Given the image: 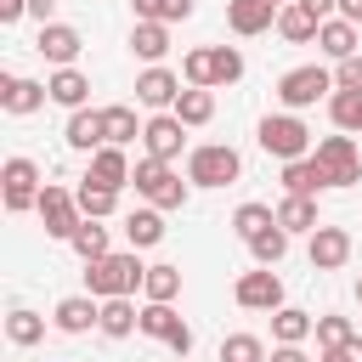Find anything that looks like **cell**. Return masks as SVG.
<instances>
[{"mask_svg":"<svg viewBox=\"0 0 362 362\" xmlns=\"http://www.w3.org/2000/svg\"><path fill=\"white\" fill-rule=\"evenodd\" d=\"M141 283H147V266L136 260V249L85 266V294H96V300H130Z\"/></svg>","mask_w":362,"mask_h":362,"instance_id":"obj_1","label":"cell"},{"mask_svg":"<svg viewBox=\"0 0 362 362\" xmlns=\"http://www.w3.org/2000/svg\"><path fill=\"white\" fill-rule=\"evenodd\" d=\"M181 74H187V85H198V90L238 85V79H243V51H238V45H192V51L181 57Z\"/></svg>","mask_w":362,"mask_h":362,"instance_id":"obj_2","label":"cell"},{"mask_svg":"<svg viewBox=\"0 0 362 362\" xmlns=\"http://www.w3.org/2000/svg\"><path fill=\"white\" fill-rule=\"evenodd\" d=\"M255 141H260V153H272V158H283V164L311 158V130H305L294 113H266L260 130H255Z\"/></svg>","mask_w":362,"mask_h":362,"instance_id":"obj_3","label":"cell"},{"mask_svg":"<svg viewBox=\"0 0 362 362\" xmlns=\"http://www.w3.org/2000/svg\"><path fill=\"white\" fill-rule=\"evenodd\" d=\"M243 175V158H238V147H226V141H204V147H192V158H187V181L192 187H232Z\"/></svg>","mask_w":362,"mask_h":362,"instance_id":"obj_4","label":"cell"},{"mask_svg":"<svg viewBox=\"0 0 362 362\" xmlns=\"http://www.w3.org/2000/svg\"><path fill=\"white\" fill-rule=\"evenodd\" d=\"M130 187L153 204V209H181L187 204V181L164 164V158H136V175H130Z\"/></svg>","mask_w":362,"mask_h":362,"instance_id":"obj_5","label":"cell"},{"mask_svg":"<svg viewBox=\"0 0 362 362\" xmlns=\"http://www.w3.org/2000/svg\"><path fill=\"white\" fill-rule=\"evenodd\" d=\"M322 96H334V74L317 68V62L288 68V74L277 79V102H283L288 113H300V107H311V102H322Z\"/></svg>","mask_w":362,"mask_h":362,"instance_id":"obj_6","label":"cell"},{"mask_svg":"<svg viewBox=\"0 0 362 362\" xmlns=\"http://www.w3.org/2000/svg\"><path fill=\"white\" fill-rule=\"evenodd\" d=\"M40 192H45V181H40V164L34 158H6V170H0V198H6V209L11 215H23V209H40Z\"/></svg>","mask_w":362,"mask_h":362,"instance_id":"obj_7","label":"cell"},{"mask_svg":"<svg viewBox=\"0 0 362 362\" xmlns=\"http://www.w3.org/2000/svg\"><path fill=\"white\" fill-rule=\"evenodd\" d=\"M40 221H45V238L74 243V232L85 226V209H79V198H74L68 187H51V181H45V192H40Z\"/></svg>","mask_w":362,"mask_h":362,"instance_id":"obj_8","label":"cell"},{"mask_svg":"<svg viewBox=\"0 0 362 362\" xmlns=\"http://www.w3.org/2000/svg\"><path fill=\"white\" fill-rule=\"evenodd\" d=\"M311 158L328 170V187H356V181H362V153H356L351 136H322Z\"/></svg>","mask_w":362,"mask_h":362,"instance_id":"obj_9","label":"cell"},{"mask_svg":"<svg viewBox=\"0 0 362 362\" xmlns=\"http://www.w3.org/2000/svg\"><path fill=\"white\" fill-rule=\"evenodd\" d=\"M232 300H238L243 311H283V277H277L272 266H255V272L238 277Z\"/></svg>","mask_w":362,"mask_h":362,"instance_id":"obj_10","label":"cell"},{"mask_svg":"<svg viewBox=\"0 0 362 362\" xmlns=\"http://www.w3.org/2000/svg\"><path fill=\"white\" fill-rule=\"evenodd\" d=\"M141 334H147V339H158V345H170V351H175V362L192 351V328L175 317V305H153V300H147V305H141Z\"/></svg>","mask_w":362,"mask_h":362,"instance_id":"obj_11","label":"cell"},{"mask_svg":"<svg viewBox=\"0 0 362 362\" xmlns=\"http://www.w3.org/2000/svg\"><path fill=\"white\" fill-rule=\"evenodd\" d=\"M141 147H147V158L175 164V158H181V147H187V124H181L175 113H153V119L141 124Z\"/></svg>","mask_w":362,"mask_h":362,"instance_id":"obj_12","label":"cell"},{"mask_svg":"<svg viewBox=\"0 0 362 362\" xmlns=\"http://www.w3.org/2000/svg\"><path fill=\"white\" fill-rule=\"evenodd\" d=\"M136 102H141V107H158V113H175L181 79H175L170 68H141V74H136Z\"/></svg>","mask_w":362,"mask_h":362,"instance_id":"obj_13","label":"cell"},{"mask_svg":"<svg viewBox=\"0 0 362 362\" xmlns=\"http://www.w3.org/2000/svg\"><path fill=\"white\" fill-rule=\"evenodd\" d=\"M277 11H283L277 0H226V28L249 40V34H266L277 23Z\"/></svg>","mask_w":362,"mask_h":362,"instance_id":"obj_14","label":"cell"},{"mask_svg":"<svg viewBox=\"0 0 362 362\" xmlns=\"http://www.w3.org/2000/svg\"><path fill=\"white\" fill-rule=\"evenodd\" d=\"M34 51H40L45 62H57V68H74V57L85 51V40H79V28H68V23H45L40 40H34Z\"/></svg>","mask_w":362,"mask_h":362,"instance_id":"obj_15","label":"cell"},{"mask_svg":"<svg viewBox=\"0 0 362 362\" xmlns=\"http://www.w3.org/2000/svg\"><path fill=\"white\" fill-rule=\"evenodd\" d=\"M45 102H51V90H45L40 79H23V74H6V79H0V107H6V113L23 119V113H40Z\"/></svg>","mask_w":362,"mask_h":362,"instance_id":"obj_16","label":"cell"},{"mask_svg":"<svg viewBox=\"0 0 362 362\" xmlns=\"http://www.w3.org/2000/svg\"><path fill=\"white\" fill-rule=\"evenodd\" d=\"M351 260V232L345 226H317L311 232V272H339Z\"/></svg>","mask_w":362,"mask_h":362,"instance_id":"obj_17","label":"cell"},{"mask_svg":"<svg viewBox=\"0 0 362 362\" xmlns=\"http://www.w3.org/2000/svg\"><path fill=\"white\" fill-rule=\"evenodd\" d=\"M68 147H79V153H102L107 147V124H102V107H79V113H68Z\"/></svg>","mask_w":362,"mask_h":362,"instance_id":"obj_18","label":"cell"},{"mask_svg":"<svg viewBox=\"0 0 362 362\" xmlns=\"http://www.w3.org/2000/svg\"><path fill=\"white\" fill-rule=\"evenodd\" d=\"M130 158H124V147H102V153H90V170H85V181H96V187H130Z\"/></svg>","mask_w":362,"mask_h":362,"instance_id":"obj_19","label":"cell"},{"mask_svg":"<svg viewBox=\"0 0 362 362\" xmlns=\"http://www.w3.org/2000/svg\"><path fill=\"white\" fill-rule=\"evenodd\" d=\"M57 328H62V334L102 328V300H96V294H68V300L57 305Z\"/></svg>","mask_w":362,"mask_h":362,"instance_id":"obj_20","label":"cell"},{"mask_svg":"<svg viewBox=\"0 0 362 362\" xmlns=\"http://www.w3.org/2000/svg\"><path fill=\"white\" fill-rule=\"evenodd\" d=\"M45 90H51V102H57V107L79 113V107H85V96H90V79H85L79 68H57V74L45 79Z\"/></svg>","mask_w":362,"mask_h":362,"instance_id":"obj_21","label":"cell"},{"mask_svg":"<svg viewBox=\"0 0 362 362\" xmlns=\"http://www.w3.org/2000/svg\"><path fill=\"white\" fill-rule=\"evenodd\" d=\"M283 187H288V198H317L328 187V170L317 158H294V164H283Z\"/></svg>","mask_w":362,"mask_h":362,"instance_id":"obj_22","label":"cell"},{"mask_svg":"<svg viewBox=\"0 0 362 362\" xmlns=\"http://www.w3.org/2000/svg\"><path fill=\"white\" fill-rule=\"evenodd\" d=\"M311 334H317V317H311V311H300V305L272 311V339H277V345H305Z\"/></svg>","mask_w":362,"mask_h":362,"instance_id":"obj_23","label":"cell"},{"mask_svg":"<svg viewBox=\"0 0 362 362\" xmlns=\"http://www.w3.org/2000/svg\"><path fill=\"white\" fill-rule=\"evenodd\" d=\"M124 238H130V249H153V243H164V209H130L124 215Z\"/></svg>","mask_w":362,"mask_h":362,"instance_id":"obj_24","label":"cell"},{"mask_svg":"<svg viewBox=\"0 0 362 362\" xmlns=\"http://www.w3.org/2000/svg\"><path fill=\"white\" fill-rule=\"evenodd\" d=\"M317 45H322V57H334V62L356 57V23H345V17H328V23L317 28Z\"/></svg>","mask_w":362,"mask_h":362,"instance_id":"obj_25","label":"cell"},{"mask_svg":"<svg viewBox=\"0 0 362 362\" xmlns=\"http://www.w3.org/2000/svg\"><path fill=\"white\" fill-rule=\"evenodd\" d=\"M317 28H322V23H317V17H311V11L300 6V0L277 11V34H283L288 45H311V40H317Z\"/></svg>","mask_w":362,"mask_h":362,"instance_id":"obj_26","label":"cell"},{"mask_svg":"<svg viewBox=\"0 0 362 362\" xmlns=\"http://www.w3.org/2000/svg\"><path fill=\"white\" fill-rule=\"evenodd\" d=\"M130 51H136L141 62L158 68L164 51H170V28H164V23H136V28H130Z\"/></svg>","mask_w":362,"mask_h":362,"instance_id":"obj_27","label":"cell"},{"mask_svg":"<svg viewBox=\"0 0 362 362\" xmlns=\"http://www.w3.org/2000/svg\"><path fill=\"white\" fill-rule=\"evenodd\" d=\"M136 328H141V311L130 300H102V334L107 339H130Z\"/></svg>","mask_w":362,"mask_h":362,"instance_id":"obj_28","label":"cell"},{"mask_svg":"<svg viewBox=\"0 0 362 362\" xmlns=\"http://www.w3.org/2000/svg\"><path fill=\"white\" fill-rule=\"evenodd\" d=\"M175 119L192 130V124H209L215 119V90H198V85H187L181 90V102H175Z\"/></svg>","mask_w":362,"mask_h":362,"instance_id":"obj_29","label":"cell"},{"mask_svg":"<svg viewBox=\"0 0 362 362\" xmlns=\"http://www.w3.org/2000/svg\"><path fill=\"white\" fill-rule=\"evenodd\" d=\"M277 226L283 232H317L322 221H317V198H283L277 204Z\"/></svg>","mask_w":362,"mask_h":362,"instance_id":"obj_30","label":"cell"},{"mask_svg":"<svg viewBox=\"0 0 362 362\" xmlns=\"http://www.w3.org/2000/svg\"><path fill=\"white\" fill-rule=\"evenodd\" d=\"M74 198H79L85 221H102V215H113V209H119V192H113V187H96V181H79V187H74Z\"/></svg>","mask_w":362,"mask_h":362,"instance_id":"obj_31","label":"cell"},{"mask_svg":"<svg viewBox=\"0 0 362 362\" xmlns=\"http://www.w3.org/2000/svg\"><path fill=\"white\" fill-rule=\"evenodd\" d=\"M266 226H277V209L272 204H238V215H232V232L249 243V238H260Z\"/></svg>","mask_w":362,"mask_h":362,"instance_id":"obj_32","label":"cell"},{"mask_svg":"<svg viewBox=\"0 0 362 362\" xmlns=\"http://www.w3.org/2000/svg\"><path fill=\"white\" fill-rule=\"evenodd\" d=\"M6 339H11V345H40V339H45V317L28 311V305H17V311L6 317Z\"/></svg>","mask_w":362,"mask_h":362,"instance_id":"obj_33","label":"cell"},{"mask_svg":"<svg viewBox=\"0 0 362 362\" xmlns=\"http://www.w3.org/2000/svg\"><path fill=\"white\" fill-rule=\"evenodd\" d=\"M136 6V23H181V17H192V0H130Z\"/></svg>","mask_w":362,"mask_h":362,"instance_id":"obj_34","label":"cell"},{"mask_svg":"<svg viewBox=\"0 0 362 362\" xmlns=\"http://www.w3.org/2000/svg\"><path fill=\"white\" fill-rule=\"evenodd\" d=\"M102 124H107V147H130V141L141 136L136 107H102Z\"/></svg>","mask_w":362,"mask_h":362,"instance_id":"obj_35","label":"cell"},{"mask_svg":"<svg viewBox=\"0 0 362 362\" xmlns=\"http://www.w3.org/2000/svg\"><path fill=\"white\" fill-rule=\"evenodd\" d=\"M141 288H147L153 305H170V300L181 294V266H147V283H141Z\"/></svg>","mask_w":362,"mask_h":362,"instance_id":"obj_36","label":"cell"},{"mask_svg":"<svg viewBox=\"0 0 362 362\" xmlns=\"http://www.w3.org/2000/svg\"><path fill=\"white\" fill-rule=\"evenodd\" d=\"M328 119L351 136V130H362V90H334L328 96Z\"/></svg>","mask_w":362,"mask_h":362,"instance_id":"obj_37","label":"cell"},{"mask_svg":"<svg viewBox=\"0 0 362 362\" xmlns=\"http://www.w3.org/2000/svg\"><path fill=\"white\" fill-rule=\"evenodd\" d=\"M74 255L90 266V260H107L113 249H107V226H96V221H85L79 232H74Z\"/></svg>","mask_w":362,"mask_h":362,"instance_id":"obj_38","label":"cell"},{"mask_svg":"<svg viewBox=\"0 0 362 362\" xmlns=\"http://www.w3.org/2000/svg\"><path fill=\"white\" fill-rule=\"evenodd\" d=\"M249 255H255L260 266H277V260L288 255V232H283V226H266L260 238H249Z\"/></svg>","mask_w":362,"mask_h":362,"instance_id":"obj_39","label":"cell"},{"mask_svg":"<svg viewBox=\"0 0 362 362\" xmlns=\"http://www.w3.org/2000/svg\"><path fill=\"white\" fill-rule=\"evenodd\" d=\"M351 339H356L351 317H334V311L317 317V345H322V351H339V345H351Z\"/></svg>","mask_w":362,"mask_h":362,"instance_id":"obj_40","label":"cell"},{"mask_svg":"<svg viewBox=\"0 0 362 362\" xmlns=\"http://www.w3.org/2000/svg\"><path fill=\"white\" fill-rule=\"evenodd\" d=\"M221 362H266V345L255 334H226L221 339Z\"/></svg>","mask_w":362,"mask_h":362,"instance_id":"obj_41","label":"cell"},{"mask_svg":"<svg viewBox=\"0 0 362 362\" xmlns=\"http://www.w3.org/2000/svg\"><path fill=\"white\" fill-rule=\"evenodd\" d=\"M334 90H362V57H345V62H339Z\"/></svg>","mask_w":362,"mask_h":362,"instance_id":"obj_42","label":"cell"},{"mask_svg":"<svg viewBox=\"0 0 362 362\" xmlns=\"http://www.w3.org/2000/svg\"><path fill=\"white\" fill-rule=\"evenodd\" d=\"M300 6H305L317 23H328V11H339V0H300Z\"/></svg>","mask_w":362,"mask_h":362,"instance_id":"obj_43","label":"cell"},{"mask_svg":"<svg viewBox=\"0 0 362 362\" xmlns=\"http://www.w3.org/2000/svg\"><path fill=\"white\" fill-rule=\"evenodd\" d=\"M266 362H311V356H305V351H300V345H277V351H272V356H266Z\"/></svg>","mask_w":362,"mask_h":362,"instance_id":"obj_44","label":"cell"},{"mask_svg":"<svg viewBox=\"0 0 362 362\" xmlns=\"http://www.w3.org/2000/svg\"><path fill=\"white\" fill-rule=\"evenodd\" d=\"M28 11V0H0V23H17Z\"/></svg>","mask_w":362,"mask_h":362,"instance_id":"obj_45","label":"cell"},{"mask_svg":"<svg viewBox=\"0 0 362 362\" xmlns=\"http://www.w3.org/2000/svg\"><path fill=\"white\" fill-rule=\"evenodd\" d=\"M28 11H34V17H40V28H45V23H51V11H57V0H28Z\"/></svg>","mask_w":362,"mask_h":362,"instance_id":"obj_46","label":"cell"},{"mask_svg":"<svg viewBox=\"0 0 362 362\" xmlns=\"http://www.w3.org/2000/svg\"><path fill=\"white\" fill-rule=\"evenodd\" d=\"M339 17L345 23H362V0H339Z\"/></svg>","mask_w":362,"mask_h":362,"instance_id":"obj_47","label":"cell"},{"mask_svg":"<svg viewBox=\"0 0 362 362\" xmlns=\"http://www.w3.org/2000/svg\"><path fill=\"white\" fill-rule=\"evenodd\" d=\"M317 362H351V356H345V345H339V351H322Z\"/></svg>","mask_w":362,"mask_h":362,"instance_id":"obj_48","label":"cell"},{"mask_svg":"<svg viewBox=\"0 0 362 362\" xmlns=\"http://www.w3.org/2000/svg\"><path fill=\"white\" fill-rule=\"evenodd\" d=\"M356 300H362V277H356Z\"/></svg>","mask_w":362,"mask_h":362,"instance_id":"obj_49","label":"cell"},{"mask_svg":"<svg viewBox=\"0 0 362 362\" xmlns=\"http://www.w3.org/2000/svg\"><path fill=\"white\" fill-rule=\"evenodd\" d=\"M277 6H294V0H277Z\"/></svg>","mask_w":362,"mask_h":362,"instance_id":"obj_50","label":"cell"}]
</instances>
